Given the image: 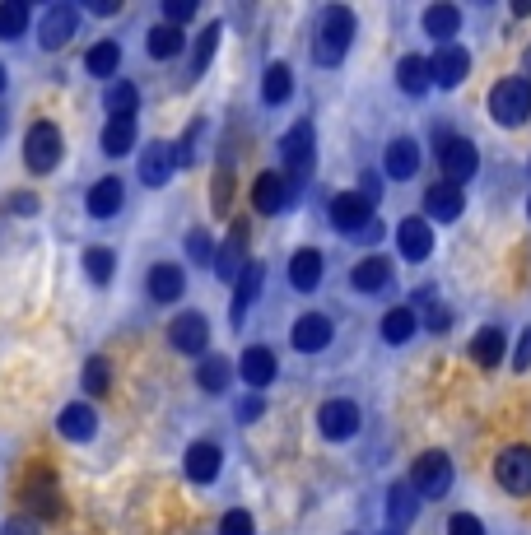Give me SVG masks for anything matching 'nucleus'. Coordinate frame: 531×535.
<instances>
[{
    "label": "nucleus",
    "instance_id": "2",
    "mask_svg": "<svg viewBox=\"0 0 531 535\" xmlns=\"http://www.w3.org/2000/svg\"><path fill=\"white\" fill-rule=\"evenodd\" d=\"M490 117L504 126V131H518L531 117V75H508L490 89Z\"/></svg>",
    "mask_w": 531,
    "mask_h": 535
},
{
    "label": "nucleus",
    "instance_id": "30",
    "mask_svg": "<svg viewBox=\"0 0 531 535\" xmlns=\"http://www.w3.org/2000/svg\"><path fill=\"white\" fill-rule=\"evenodd\" d=\"M410 312L420 317V331H429V335H443L452 326V308L434 294V289H420V294H415V303H410Z\"/></svg>",
    "mask_w": 531,
    "mask_h": 535
},
{
    "label": "nucleus",
    "instance_id": "34",
    "mask_svg": "<svg viewBox=\"0 0 531 535\" xmlns=\"http://www.w3.org/2000/svg\"><path fill=\"white\" fill-rule=\"evenodd\" d=\"M289 284L299 294H313L317 284H322V252L317 247H299V252L289 256Z\"/></svg>",
    "mask_w": 531,
    "mask_h": 535
},
{
    "label": "nucleus",
    "instance_id": "12",
    "mask_svg": "<svg viewBox=\"0 0 531 535\" xmlns=\"http://www.w3.org/2000/svg\"><path fill=\"white\" fill-rule=\"evenodd\" d=\"M229 238L215 247V280L238 284V275L247 270V224L243 219H229Z\"/></svg>",
    "mask_w": 531,
    "mask_h": 535
},
{
    "label": "nucleus",
    "instance_id": "52",
    "mask_svg": "<svg viewBox=\"0 0 531 535\" xmlns=\"http://www.w3.org/2000/svg\"><path fill=\"white\" fill-rule=\"evenodd\" d=\"M5 210L10 214H38V196H33V191H19V196L5 201Z\"/></svg>",
    "mask_w": 531,
    "mask_h": 535
},
{
    "label": "nucleus",
    "instance_id": "11",
    "mask_svg": "<svg viewBox=\"0 0 531 535\" xmlns=\"http://www.w3.org/2000/svg\"><path fill=\"white\" fill-rule=\"evenodd\" d=\"M294 201H299V187L285 173H257V182H252V210L257 214H280Z\"/></svg>",
    "mask_w": 531,
    "mask_h": 535
},
{
    "label": "nucleus",
    "instance_id": "47",
    "mask_svg": "<svg viewBox=\"0 0 531 535\" xmlns=\"http://www.w3.org/2000/svg\"><path fill=\"white\" fill-rule=\"evenodd\" d=\"M201 131H205V121H191L187 131H182V140L173 145L177 168H191V163H196V140H201Z\"/></svg>",
    "mask_w": 531,
    "mask_h": 535
},
{
    "label": "nucleus",
    "instance_id": "5",
    "mask_svg": "<svg viewBox=\"0 0 531 535\" xmlns=\"http://www.w3.org/2000/svg\"><path fill=\"white\" fill-rule=\"evenodd\" d=\"M327 219H331V228L336 233H345V238H364L368 228H373V201H364L359 191H341V196H331V205H327Z\"/></svg>",
    "mask_w": 531,
    "mask_h": 535
},
{
    "label": "nucleus",
    "instance_id": "18",
    "mask_svg": "<svg viewBox=\"0 0 531 535\" xmlns=\"http://www.w3.org/2000/svg\"><path fill=\"white\" fill-rule=\"evenodd\" d=\"M173 173H177V159H173V145H168V140H150V145L140 149V182L150 191L168 187Z\"/></svg>",
    "mask_w": 531,
    "mask_h": 535
},
{
    "label": "nucleus",
    "instance_id": "24",
    "mask_svg": "<svg viewBox=\"0 0 531 535\" xmlns=\"http://www.w3.org/2000/svg\"><path fill=\"white\" fill-rule=\"evenodd\" d=\"M350 284L359 294H387V289H392V261L382 252H368L364 261H354Z\"/></svg>",
    "mask_w": 531,
    "mask_h": 535
},
{
    "label": "nucleus",
    "instance_id": "55",
    "mask_svg": "<svg viewBox=\"0 0 531 535\" xmlns=\"http://www.w3.org/2000/svg\"><path fill=\"white\" fill-rule=\"evenodd\" d=\"M359 196H364V201H382V182L373 173H364L359 177Z\"/></svg>",
    "mask_w": 531,
    "mask_h": 535
},
{
    "label": "nucleus",
    "instance_id": "7",
    "mask_svg": "<svg viewBox=\"0 0 531 535\" xmlns=\"http://www.w3.org/2000/svg\"><path fill=\"white\" fill-rule=\"evenodd\" d=\"M75 33H80V5L56 0V5H47V10H42V19H38V47H42V52H61Z\"/></svg>",
    "mask_w": 531,
    "mask_h": 535
},
{
    "label": "nucleus",
    "instance_id": "6",
    "mask_svg": "<svg viewBox=\"0 0 531 535\" xmlns=\"http://www.w3.org/2000/svg\"><path fill=\"white\" fill-rule=\"evenodd\" d=\"M452 456L448 452H424V456H415V466H410V489L420 498H443L452 489Z\"/></svg>",
    "mask_w": 531,
    "mask_h": 535
},
{
    "label": "nucleus",
    "instance_id": "26",
    "mask_svg": "<svg viewBox=\"0 0 531 535\" xmlns=\"http://www.w3.org/2000/svg\"><path fill=\"white\" fill-rule=\"evenodd\" d=\"M504 354H508V335H504V326H480V331L471 335V363H476V368L494 373V368L504 363Z\"/></svg>",
    "mask_w": 531,
    "mask_h": 535
},
{
    "label": "nucleus",
    "instance_id": "28",
    "mask_svg": "<svg viewBox=\"0 0 531 535\" xmlns=\"http://www.w3.org/2000/svg\"><path fill=\"white\" fill-rule=\"evenodd\" d=\"M126 205V182L122 177H98L89 196H84V210L94 214V219H112V214Z\"/></svg>",
    "mask_w": 531,
    "mask_h": 535
},
{
    "label": "nucleus",
    "instance_id": "54",
    "mask_svg": "<svg viewBox=\"0 0 531 535\" xmlns=\"http://www.w3.org/2000/svg\"><path fill=\"white\" fill-rule=\"evenodd\" d=\"M513 368H518V373H527V368H531V331L518 335V354H513Z\"/></svg>",
    "mask_w": 531,
    "mask_h": 535
},
{
    "label": "nucleus",
    "instance_id": "4",
    "mask_svg": "<svg viewBox=\"0 0 531 535\" xmlns=\"http://www.w3.org/2000/svg\"><path fill=\"white\" fill-rule=\"evenodd\" d=\"M61 149H66V140H61V126L56 121H33L24 135V163H28V173H38L47 177L61 163Z\"/></svg>",
    "mask_w": 531,
    "mask_h": 535
},
{
    "label": "nucleus",
    "instance_id": "45",
    "mask_svg": "<svg viewBox=\"0 0 531 535\" xmlns=\"http://www.w3.org/2000/svg\"><path fill=\"white\" fill-rule=\"evenodd\" d=\"M182 252H187L191 266H215V242L205 228H191L187 238H182Z\"/></svg>",
    "mask_w": 531,
    "mask_h": 535
},
{
    "label": "nucleus",
    "instance_id": "49",
    "mask_svg": "<svg viewBox=\"0 0 531 535\" xmlns=\"http://www.w3.org/2000/svg\"><path fill=\"white\" fill-rule=\"evenodd\" d=\"M196 10H201L196 0H164V19H168L173 28L191 24V19H196Z\"/></svg>",
    "mask_w": 531,
    "mask_h": 535
},
{
    "label": "nucleus",
    "instance_id": "36",
    "mask_svg": "<svg viewBox=\"0 0 531 535\" xmlns=\"http://www.w3.org/2000/svg\"><path fill=\"white\" fill-rule=\"evenodd\" d=\"M103 107L112 112V121H136V107H140V89L131 80H112L103 89Z\"/></svg>",
    "mask_w": 531,
    "mask_h": 535
},
{
    "label": "nucleus",
    "instance_id": "10",
    "mask_svg": "<svg viewBox=\"0 0 531 535\" xmlns=\"http://www.w3.org/2000/svg\"><path fill=\"white\" fill-rule=\"evenodd\" d=\"M317 428H322V438L327 442H345L359 433V405L350 396H327V401L317 405Z\"/></svg>",
    "mask_w": 531,
    "mask_h": 535
},
{
    "label": "nucleus",
    "instance_id": "37",
    "mask_svg": "<svg viewBox=\"0 0 531 535\" xmlns=\"http://www.w3.org/2000/svg\"><path fill=\"white\" fill-rule=\"evenodd\" d=\"M289 98H294V70H289L285 61H271L266 75H261V103L280 107V103H289Z\"/></svg>",
    "mask_w": 531,
    "mask_h": 535
},
{
    "label": "nucleus",
    "instance_id": "56",
    "mask_svg": "<svg viewBox=\"0 0 531 535\" xmlns=\"http://www.w3.org/2000/svg\"><path fill=\"white\" fill-rule=\"evenodd\" d=\"M89 10L94 14H117L122 10V0H89Z\"/></svg>",
    "mask_w": 531,
    "mask_h": 535
},
{
    "label": "nucleus",
    "instance_id": "1",
    "mask_svg": "<svg viewBox=\"0 0 531 535\" xmlns=\"http://www.w3.org/2000/svg\"><path fill=\"white\" fill-rule=\"evenodd\" d=\"M354 33H359V19H354L350 5H327L322 19H317V38H313V61L317 66H341L354 47Z\"/></svg>",
    "mask_w": 531,
    "mask_h": 535
},
{
    "label": "nucleus",
    "instance_id": "35",
    "mask_svg": "<svg viewBox=\"0 0 531 535\" xmlns=\"http://www.w3.org/2000/svg\"><path fill=\"white\" fill-rule=\"evenodd\" d=\"M84 70L94 75V80H108L112 84V75L122 70V47L112 38H103V42H94L89 52H84Z\"/></svg>",
    "mask_w": 531,
    "mask_h": 535
},
{
    "label": "nucleus",
    "instance_id": "3",
    "mask_svg": "<svg viewBox=\"0 0 531 535\" xmlns=\"http://www.w3.org/2000/svg\"><path fill=\"white\" fill-rule=\"evenodd\" d=\"M280 159H285L289 182H294V187H303V182L313 177V168H317V131H313V121L308 117L294 121V126L285 131V140H280Z\"/></svg>",
    "mask_w": 531,
    "mask_h": 535
},
{
    "label": "nucleus",
    "instance_id": "53",
    "mask_svg": "<svg viewBox=\"0 0 531 535\" xmlns=\"http://www.w3.org/2000/svg\"><path fill=\"white\" fill-rule=\"evenodd\" d=\"M0 535H38V522H33V517H5Z\"/></svg>",
    "mask_w": 531,
    "mask_h": 535
},
{
    "label": "nucleus",
    "instance_id": "32",
    "mask_svg": "<svg viewBox=\"0 0 531 535\" xmlns=\"http://www.w3.org/2000/svg\"><path fill=\"white\" fill-rule=\"evenodd\" d=\"M415 512H420V494L410 489V480H396L387 489V522H392V531L415 526Z\"/></svg>",
    "mask_w": 531,
    "mask_h": 535
},
{
    "label": "nucleus",
    "instance_id": "29",
    "mask_svg": "<svg viewBox=\"0 0 531 535\" xmlns=\"http://www.w3.org/2000/svg\"><path fill=\"white\" fill-rule=\"evenodd\" d=\"M396 89L410 98H424L429 89H434V75H429V56H415L406 52L401 61H396Z\"/></svg>",
    "mask_w": 531,
    "mask_h": 535
},
{
    "label": "nucleus",
    "instance_id": "9",
    "mask_svg": "<svg viewBox=\"0 0 531 535\" xmlns=\"http://www.w3.org/2000/svg\"><path fill=\"white\" fill-rule=\"evenodd\" d=\"M494 480L504 484L513 498H531V447L527 442H508L499 461H494Z\"/></svg>",
    "mask_w": 531,
    "mask_h": 535
},
{
    "label": "nucleus",
    "instance_id": "38",
    "mask_svg": "<svg viewBox=\"0 0 531 535\" xmlns=\"http://www.w3.org/2000/svg\"><path fill=\"white\" fill-rule=\"evenodd\" d=\"M238 373L229 363V354H205L201 368H196V382H201V391H210V396H219V391H229V377Z\"/></svg>",
    "mask_w": 531,
    "mask_h": 535
},
{
    "label": "nucleus",
    "instance_id": "33",
    "mask_svg": "<svg viewBox=\"0 0 531 535\" xmlns=\"http://www.w3.org/2000/svg\"><path fill=\"white\" fill-rule=\"evenodd\" d=\"M261 284H266V266H261V261H247V270L238 275V284H233V326H243L247 308H252L261 294Z\"/></svg>",
    "mask_w": 531,
    "mask_h": 535
},
{
    "label": "nucleus",
    "instance_id": "14",
    "mask_svg": "<svg viewBox=\"0 0 531 535\" xmlns=\"http://www.w3.org/2000/svg\"><path fill=\"white\" fill-rule=\"evenodd\" d=\"M24 503H28V512H33V517H42V522H56V517L66 512V503H61V489H56V475H52V470H33V475H28Z\"/></svg>",
    "mask_w": 531,
    "mask_h": 535
},
{
    "label": "nucleus",
    "instance_id": "51",
    "mask_svg": "<svg viewBox=\"0 0 531 535\" xmlns=\"http://www.w3.org/2000/svg\"><path fill=\"white\" fill-rule=\"evenodd\" d=\"M261 410H266V401H261V396H243V401H238V424H257Z\"/></svg>",
    "mask_w": 531,
    "mask_h": 535
},
{
    "label": "nucleus",
    "instance_id": "22",
    "mask_svg": "<svg viewBox=\"0 0 531 535\" xmlns=\"http://www.w3.org/2000/svg\"><path fill=\"white\" fill-rule=\"evenodd\" d=\"M382 168H387V177H396V182H410V177L420 173V140H415V135H396L392 145L382 149Z\"/></svg>",
    "mask_w": 531,
    "mask_h": 535
},
{
    "label": "nucleus",
    "instance_id": "19",
    "mask_svg": "<svg viewBox=\"0 0 531 535\" xmlns=\"http://www.w3.org/2000/svg\"><path fill=\"white\" fill-rule=\"evenodd\" d=\"M145 294L154 303H177V298L187 294V270L177 266V261H154L150 275H145Z\"/></svg>",
    "mask_w": 531,
    "mask_h": 535
},
{
    "label": "nucleus",
    "instance_id": "42",
    "mask_svg": "<svg viewBox=\"0 0 531 535\" xmlns=\"http://www.w3.org/2000/svg\"><path fill=\"white\" fill-rule=\"evenodd\" d=\"M84 275L103 289V284H112V275H117V252L112 247H84Z\"/></svg>",
    "mask_w": 531,
    "mask_h": 535
},
{
    "label": "nucleus",
    "instance_id": "57",
    "mask_svg": "<svg viewBox=\"0 0 531 535\" xmlns=\"http://www.w3.org/2000/svg\"><path fill=\"white\" fill-rule=\"evenodd\" d=\"M10 131V112H5V107H0V135Z\"/></svg>",
    "mask_w": 531,
    "mask_h": 535
},
{
    "label": "nucleus",
    "instance_id": "59",
    "mask_svg": "<svg viewBox=\"0 0 531 535\" xmlns=\"http://www.w3.org/2000/svg\"><path fill=\"white\" fill-rule=\"evenodd\" d=\"M527 214H531V201H527Z\"/></svg>",
    "mask_w": 531,
    "mask_h": 535
},
{
    "label": "nucleus",
    "instance_id": "50",
    "mask_svg": "<svg viewBox=\"0 0 531 535\" xmlns=\"http://www.w3.org/2000/svg\"><path fill=\"white\" fill-rule=\"evenodd\" d=\"M448 535H485V522L476 512H452L448 517Z\"/></svg>",
    "mask_w": 531,
    "mask_h": 535
},
{
    "label": "nucleus",
    "instance_id": "17",
    "mask_svg": "<svg viewBox=\"0 0 531 535\" xmlns=\"http://www.w3.org/2000/svg\"><path fill=\"white\" fill-rule=\"evenodd\" d=\"M219 466H224V452H219V442H210V438H196L187 447V456H182V470H187L191 484H215Z\"/></svg>",
    "mask_w": 531,
    "mask_h": 535
},
{
    "label": "nucleus",
    "instance_id": "43",
    "mask_svg": "<svg viewBox=\"0 0 531 535\" xmlns=\"http://www.w3.org/2000/svg\"><path fill=\"white\" fill-rule=\"evenodd\" d=\"M28 24H33V10H28L24 0H0V38H24Z\"/></svg>",
    "mask_w": 531,
    "mask_h": 535
},
{
    "label": "nucleus",
    "instance_id": "40",
    "mask_svg": "<svg viewBox=\"0 0 531 535\" xmlns=\"http://www.w3.org/2000/svg\"><path fill=\"white\" fill-rule=\"evenodd\" d=\"M182 47H187V38H182V28H173V24H154L150 33H145V52H150L154 61H173Z\"/></svg>",
    "mask_w": 531,
    "mask_h": 535
},
{
    "label": "nucleus",
    "instance_id": "16",
    "mask_svg": "<svg viewBox=\"0 0 531 535\" xmlns=\"http://www.w3.org/2000/svg\"><path fill=\"white\" fill-rule=\"evenodd\" d=\"M429 75H434L438 89H457V84H466V75H471V52L466 47H438L434 56H429Z\"/></svg>",
    "mask_w": 531,
    "mask_h": 535
},
{
    "label": "nucleus",
    "instance_id": "46",
    "mask_svg": "<svg viewBox=\"0 0 531 535\" xmlns=\"http://www.w3.org/2000/svg\"><path fill=\"white\" fill-rule=\"evenodd\" d=\"M112 368H108V359H103V354H89V359H84V391H89V396H103V391L112 387Z\"/></svg>",
    "mask_w": 531,
    "mask_h": 535
},
{
    "label": "nucleus",
    "instance_id": "58",
    "mask_svg": "<svg viewBox=\"0 0 531 535\" xmlns=\"http://www.w3.org/2000/svg\"><path fill=\"white\" fill-rule=\"evenodd\" d=\"M5 84H10V70H5V61H0V94H5Z\"/></svg>",
    "mask_w": 531,
    "mask_h": 535
},
{
    "label": "nucleus",
    "instance_id": "48",
    "mask_svg": "<svg viewBox=\"0 0 531 535\" xmlns=\"http://www.w3.org/2000/svg\"><path fill=\"white\" fill-rule=\"evenodd\" d=\"M219 535H257V522H252V512L247 508H233L219 517Z\"/></svg>",
    "mask_w": 531,
    "mask_h": 535
},
{
    "label": "nucleus",
    "instance_id": "27",
    "mask_svg": "<svg viewBox=\"0 0 531 535\" xmlns=\"http://www.w3.org/2000/svg\"><path fill=\"white\" fill-rule=\"evenodd\" d=\"M424 33L438 42V47H452V38L462 33V10L457 5H448V0H438V5H429V10L420 14Z\"/></svg>",
    "mask_w": 531,
    "mask_h": 535
},
{
    "label": "nucleus",
    "instance_id": "15",
    "mask_svg": "<svg viewBox=\"0 0 531 535\" xmlns=\"http://www.w3.org/2000/svg\"><path fill=\"white\" fill-rule=\"evenodd\" d=\"M331 335H336V326H331L327 312H303V317L289 326V345L299 349V354H322V349L331 345Z\"/></svg>",
    "mask_w": 531,
    "mask_h": 535
},
{
    "label": "nucleus",
    "instance_id": "13",
    "mask_svg": "<svg viewBox=\"0 0 531 535\" xmlns=\"http://www.w3.org/2000/svg\"><path fill=\"white\" fill-rule=\"evenodd\" d=\"M168 345H173L177 354H201L205 359V345H210V321H205V312H177V317L168 321Z\"/></svg>",
    "mask_w": 531,
    "mask_h": 535
},
{
    "label": "nucleus",
    "instance_id": "23",
    "mask_svg": "<svg viewBox=\"0 0 531 535\" xmlns=\"http://www.w3.org/2000/svg\"><path fill=\"white\" fill-rule=\"evenodd\" d=\"M396 247H401V256H406V261H424V256L434 252V228H429V219L406 214V219L396 224Z\"/></svg>",
    "mask_w": 531,
    "mask_h": 535
},
{
    "label": "nucleus",
    "instance_id": "31",
    "mask_svg": "<svg viewBox=\"0 0 531 535\" xmlns=\"http://www.w3.org/2000/svg\"><path fill=\"white\" fill-rule=\"evenodd\" d=\"M219 38H224V24H219V19H210V24L196 33V47H191V61H187V80L191 84L210 70V61H215V52H219Z\"/></svg>",
    "mask_w": 531,
    "mask_h": 535
},
{
    "label": "nucleus",
    "instance_id": "21",
    "mask_svg": "<svg viewBox=\"0 0 531 535\" xmlns=\"http://www.w3.org/2000/svg\"><path fill=\"white\" fill-rule=\"evenodd\" d=\"M466 210V191L452 187V182H434V187L424 191V214L434 219V224H457Z\"/></svg>",
    "mask_w": 531,
    "mask_h": 535
},
{
    "label": "nucleus",
    "instance_id": "25",
    "mask_svg": "<svg viewBox=\"0 0 531 535\" xmlns=\"http://www.w3.org/2000/svg\"><path fill=\"white\" fill-rule=\"evenodd\" d=\"M56 433L66 442H89L98 433V410L89 401H70L61 415H56Z\"/></svg>",
    "mask_w": 531,
    "mask_h": 535
},
{
    "label": "nucleus",
    "instance_id": "20",
    "mask_svg": "<svg viewBox=\"0 0 531 535\" xmlns=\"http://www.w3.org/2000/svg\"><path fill=\"white\" fill-rule=\"evenodd\" d=\"M233 368H238V377H243L247 387H257V391H261V387H271L275 377H280V359H275L266 345H247V349H243V359L233 363Z\"/></svg>",
    "mask_w": 531,
    "mask_h": 535
},
{
    "label": "nucleus",
    "instance_id": "39",
    "mask_svg": "<svg viewBox=\"0 0 531 535\" xmlns=\"http://www.w3.org/2000/svg\"><path fill=\"white\" fill-rule=\"evenodd\" d=\"M98 149L108 154V159H122V154H131L136 149V121H112L103 126V135H98Z\"/></svg>",
    "mask_w": 531,
    "mask_h": 535
},
{
    "label": "nucleus",
    "instance_id": "44",
    "mask_svg": "<svg viewBox=\"0 0 531 535\" xmlns=\"http://www.w3.org/2000/svg\"><path fill=\"white\" fill-rule=\"evenodd\" d=\"M229 201H233V163H229V154H224L215 168V182H210V210L224 219V214H229Z\"/></svg>",
    "mask_w": 531,
    "mask_h": 535
},
{
    "label": "nucleus",
    "instance_id": "41",
    "mask_svg": "<svg viewBox=\"0 0 531 535\" xmlns=\"http://www.w3.org/2000/svg\"><path fill=\"white\" fill-rule=\"evenodd\" d=\"M415 335H420V317L410 308H392L382 317V340H387V345H406Z\"/></svg>",
    "mask_w": 531,
    "mask_h": 535
},
{
    "label": "nucleus",
    "instance_id": "8",
    "mask_svg": "<svg viewBox=\"0 0 531 535\" xmlns=\"http://www.w3.org/2000/svg\"><path fill=\"white\" fill-rule=\"evenodd\" d=\"M438 163H443V182L462 187L480 173V149L466 140V135H443L438 140Z\"/></svg>",
    "mask_w": 531,
    "mask_h": 535
}]
</instances>
